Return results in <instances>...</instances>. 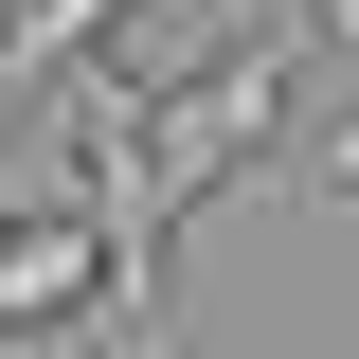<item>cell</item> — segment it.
I'll return each mask as SVG.
<instances>
[{"instance_id": "1", "label": "cell", "mask_w": 359, "mask_h": 359, "mask_svg": "<svg viewBox=\"0 0 359 359\" xmlns=\"http://www.w3.org/2000/svg\"><path fill=\"white\" fill-rule=\"evenodd\" d=\"M287 72H306V18H252V36H216L198 72H162V90H144V180H162V216L269 162V126H287Z\"/></svg>"}, {"instance_id": "2", "label": "cell", "mask_w": 359, "mask_h": 359, "mask_svg": "<svg viewBox=\"0 0 359 359\" xmlns=\"http://www.w3.org/2000/svg\"><path fill=\"white\" fill-rule=\"evenodd\" d=\"M306 180H359V126H341V144H323V162H306Z\"/></svg>"}, {"instance_id": "3", "label": "cell", "mask_w": 359, "mask_h": 359, "mask_svg": "<svg viewBox=\"0 0 359 359\" xmlns=\"http://www.w3.org/2000/svg\"><path fill=\"white\" fill-rule=\"evenodd\" d=\"M323 36H359V0H323Z\"/></svg>"}]
</instances>
